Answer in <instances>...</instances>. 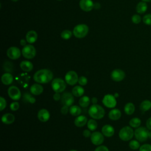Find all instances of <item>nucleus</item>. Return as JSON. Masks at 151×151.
<instances>
[{
  "instance_id": "f257e3e1",
  "label": "nucleus",
  "mask_w": 151,
  "mask_h": 151,
  "mask_svg": "<svg viewBox=\"0 0 151 151\" xmlns=\"http://www.w3.org/2000/svg\"><path fill=\"white\" fill-rule=\"evenodd\" d=\"M53 74L52 71L48 69H41L37 72L34 75L33 78L34 81L38 83L45 84L52 80Z\"/></svg>"
},
{
  "instance_id": "f03ea898",
  "label": "nucleus",
  "mask_w": 151,
  "mask_h": 151,
  "mask_svg": "<svg viewBox=\"0 0 151 151\" xmlns=\"http://www.w3.org/2000/svg\"><path fill=\"white\" fill-rule=\"evenodd\" d=\"M88 114L94 119H101L105 114L104 109L99 104H93L88 109Z\"/></svg>"
},
{
  "instance_id": "7ed1b4c3",
  "label": "nucleus",
  "mask_w": 151,
  "mask_h": 151,
  "mask_svg": "<svg viewBox=\"0 0 151 151\" xmlns=\"http://www.w3.org/2000/svg\"><path fill=\"white\" fill-rule=\"evenodd\" d=\"M134 132L130 126H124L122 128L119 133L120 139L123 141H129L134 136Z\"/></svg>"
},
{
  "instance_id": "20e7f679",
  "label": "nucleus",
  "mask_w": 151,
  "mask_h": 151,
  "mask_svg": "<svg viewBox=\"0 0 151 151\" xmlns=\"http://www.w3.org/2000/svg\"><path fill=\"white\" fill-rule=\"evenodd\" d=\"M149 130H148L147 127L140 126L136 128V129L134 130V136L136 140L140 142H143L146 141L149 138Z\"/></svg>"
},
{
  "instance_id": "39448f33",
  "label": "nucleus",
  "mask_w": 151,
  "mask_h": 151,
  "mask_svg": "<svg viewBox=\"0 0 151 151\" xmlns=\"http://www.w3.org/2000/svg\"><path fill=\"white\" fill-rule=\"evenodd\" d=\"M88 32V27L86 24H78L73 29L74 35L78 38H84Z\"/></svg>"
},
{
  "instance_id": "423d86ee",
  "label": "nucleus",
  "mask_w": 151,
  "mask_h": 151,
  "mask_svg": "<svg viewBox=\"0 0 151 151\" xmlns=\"http://www.w3.org/2000/svg\"><path fill=\"white\" fill-rule=\"evenodd\" d=\"M51 87L55 93H61L66 88V82L60 78H56L52 80Z\"/></svg>"
},
{
  "instance_id": "0eeeda50",
  "label": "nucleus",
  "mask_w": 151,
  "mask_h": 151,
  "mask_svg": "<svg viewBox=\"0 0 151 151\" xmlns=\"http://www.w3.org/2000/svg\"><path fill=\"white\" fill-rule=\"evenodd\" d=\"M22 54L25 58L32 59L36 55V50L35 47L31 44L26 45L22 50Z\"/></svg>"
},
{
  "instance_id": "6e6552de",
  "label": "nucleus",
  "mask_w": 151,
  "mask_h": 151,
  "mask_svg": "<svg viewBox=\"0 0 151 151\" xmlns=\"http://www.w3.org/2000/svg\"><path fill=\"white\" fill-rule=\"evenodd\" d=\"M78 75L74 71H69L65 76V81L69 85L73 86L76 84L78 82Z\"/></svg>"
},
{
  "instance_id": "1a4fd4ad",
  "label": "nucleus",
  "mask_w": 151,
  "mask_h": 151,
  "mask_svg": "<svg viewBox=\"0 0 151 151\" xmlns=\"http://www.w3.org/2000/svg\"><path fill=\"white\" fill-rule=\"evenodd\" d=\"M61 101L63 106H71L74 102L73 94L69 92H65L61 95Z\"/></svg>"
},
{
  "instance_id": "9d476101",
  "label": "nucleus",
  "mask_w": 151,
  "mask_h": 151,
  "mask_svg": "<svg viewBox=\"0 0 151 151\" xmlns=\"http://www.w3.org/2000/svg\"><path fill=\"white\" fill-rule=\"evenodd\" d=\"M103 104L107 107L113 108L116 106L117 101L114 95L106 94L104 96L103 100Z\"/></svg>"
},
{
  "instance_id": "9b49d317",
  "label": "nucleus",
  "mask_w": 151,
  "mask_h": 151,
  "mask_svg": "<svg viewBox=\"0 0 151 151\" xmlns=\"http://www.w3.org/2000/svg\"><path fill=\"white\" fill-rule=\"evenodd\" d=\"M8 94L13 100H18L21 97V93L18 87L15 86H11L8 89Z\"/></svg>"
},
{
  "instance_id": "f8f14e48",
  "label": "nucleus",
  "mask_w": 151,
  "mask_h": 151,
  "mask_svg": "<svg viewBox=\"0 0 151 151\" xmlns=\"http://www.w3.org/2000/svg\"><path fill=\"white\" fill-rule=\"evenodd\" d=\"M90 139L92 143L97 146H99L102 144L104 140L103 133H101L99 132H94L91 133Z\"/></svg>"
},
{
  "instance_id": "ddd939ff",
  "label": "nucleus",
  "mask_w": 151,
  "mask_h": 151,
  "mask_svg": "<svg viewBox=\"0 0 151 151\" xmlns=\"http://www.w3.org/2000/svg\"><path fill=\"white\" fill-rule=\"evenodd\" d=\"M126 74L121 69H114L111 73V78L114 81H121L125 78Z\"/></svg>"
},
{
  "instance_id": "4468645a",
  "label": "nucleus",
  "mask_w": 151,
  "mask_h": 151,
  "mask_svg": "<svg viewBox=\"0 0 151 151\" xmlns=\"http://www.w3.org/2000/svg\"><path fill=\"white\" fill-rule=\"evenodd\" d=\"M6 54L10 59L17 60L21 56V51L18 47H11L8 49Z\"/></svg>"
},
{
  "instance_id": "2eb2a0df",
  "label": "nucleus",
  "mask_w": 151,
  "mask_h": 151,
  "mask_svg": "<svg viewBox=\"0 0 151 151\" xmlns=\"http://www.w3.org/2000/svg\"><path fill=\"white\" fill-rule=\"evenodd\" d=\"M79 5L80 8L86 12L91 11L94 7V4L91 0H80Z\"/></svg>"
},
{
  "instance_id": "dca6fc26",
  "label": "nucleus",
  "mask_w": 151,
  "mask_h": 151,
  "mask_svg": "<svg viewBox=\"0 0 151 151\" xmlns=\"http://www.w3.org/2000/svg\"><path fill=\"white\" fill-rule=\"evenodd\" d=\"M50 114L49 111L45 109H42L40 110L37 114L38 119H39L40 121L42 122H47L50 119Z\"/></svg>"
},
{
  "instance_id": "f3484780",
  "label": "nucleus",
  "mask_w": 151,
  "mask_h": 151,
  "mask_svg": "<svg viewBox=\"0 0 151 151\" xmlns=\"http://www.w3.org/2000/svg\"><path fill=\"white\" fill-rule=\"evenodd\" d=\"M102 133L106 137H111L113 136L114 133V129L113 126L110 124H106L102 127Z\"/></svg>"
},
{
  "instance_id": "a211bd4d",
  "label": "nucleus",
  "mask_w": 151,
  "mask_h": 151,
  "mask_svg": "<svg viewBox=\"0 0 151 151\" xmlns=\"http://www.w3.org/2000/svg\"><path fill=\"white\" fill-rule=\"evenodd\" d=\"M38 38V34L36 31L34 30H31L28 31L26 34V41L29 43L32 44L34 43Z\"/></svg>"
},
{
  "instance_id": "6ab92c4d",
  "label": "nucleus",
  "mask_w": 151,
  "mask_h": 151,
  "mask_svg": "<svg viewBox=\"0 0 151 151\" xmlns=\"http://www.w3.org/2000/svg\"><path fill=\"white\" fill-rule=\"evenodd\" d=\"M43 87L38 83L32 84L30 87V92L34 95H40L43 92Z\"/></svg>"
},
{
  "instance_id": "aec40b11",
  "label": "nucleus",
  "mask_w": 151,
  "mask_h": 151,
  "mask_svg": "<svg viewBox=\"0 0 151 151\" xmlns=\"http://www.w3.org/2000/svg\"><path fill=\"white\" fill-rule=\"evenodd\" d=\"M87 118L84 115L78 116L74 120V124L77 127H83L87 123Z\"/></svg>"
},
{
  "instance_id": "412c9836",
  "label": "nucleus",
  "mask_w": 151,
  "mask_h": 151,
  "mask_svg": "<svg viewBox=\"0 0 151 151\" xmlns=\"http://www.w3.org/2000/svg\"><path fill=\"white\" fill-rule=\"evenodd\" d=\"M122 116V113L120 110L117 109H114L111 110L109 113V117L112 120H117L120 118Z\"/></svg>"
},
{
  "instance_id": "4be33fe9",
  "label": "nucleus",
  "mask_w": 151,
  "mask_h": 151,
  "mask_svg": "<svg viewBox=\"0 0 151 151\" xmlns=\"http://www.w3.org/2000/svg\"><path fill=\"white\" fill-rule=\"evenodd\" d=\"M14 78L12 75L9 73H4L1 77L2 83L5 85H9L13 82Z\"/></svg>"
},
{
  "instance_id": "5701e85b",
  "label": "nucleus",
  "mask_w": 151,
  "mask_h": 151,
  "mask_svg": "<svg viewBox=\"0 0 151 151\" xmlns=\"http://www.w3.org/2000/svg\"><path fill=\"white\" fill-rule=\"evenodd\" d=\"M1 120L3 123L9 124L15 121V116L11 113H6L2 116Z\"/></svg>"
},
{
  "instance_id": "b1692460",
  "label": "nucleus",
  "mask_w": 151,
  "mask_h": 151,
  "mask_svg": "<svg viewBox=\"0 0 151 151\" xmlns=\"http://www.w3.org/2000/svg\"><path fill=\"white\" fill-rule=\"evenodd\" d=\"M21 68L25 72H29L33 69V64L29 61H22L20 63Z\"/></svg>"
},
{
  "instance_id": "393cba45",
  "label": "nucleus",
  "mask_w": 151,
  "mask_h": 151,
  "mask_svg": "<svg viewBox=\"0 0 151 151\" xmlns=\"http://www.w3.org/2000/svg\"><path fill=\"white\" fill-rule=\"evenodd\" d=\"M147 9V5L146 2L141 1L139 2L136 7V12L139 14H144Z\"/></svg>"
},
{
  "instance_id": "a878e982",
  "label": "nucleus",
  "mask_w": 151,
  "mask_h": 151,
  "mask_svg": "<svg viewBox=\"0 0 151 151\" xmlns=\"http://www.w3.org/2000/svg\"><path fill=\"white\" fill-rule=\"evenodd\" d=\"M151 109V101L149 100H145L142 101L140 104V109L143 112H146Z\"/></svg>"
},
{
  "instance_id": "bb28decb",
  "label": "nucleus",
  "mask_w": 151,
  "mask_h": 151,
  "mask_svg": "<svg viewBox=\"0 0 151 151\" xmlns=\"http://www.w3.org/2000/svg\"><path fill=\"white\" fill-rule=\"evenodd\" d=\"M84 93V89L80 86H76L72 89V94L76 97H81Z\"/></svg>"
},
{
  "instance_id": "cd10ccee",
  "label": "nucleus",
  "mask_w": 151,
  "mask_h": 151,
  "mask_svg": "<svg viewBox=\"0 0 151 151\" xmlns=\"http://www.w3.org/2000/svg\"><path fill=\"white\" fill-rule=\"evenodd\" d=\"M124 111L127 115L132 114L135 111V106L134 104L131 102L126 103L124 107Z\"/></svg>"
},
{
  "instance_id": "c85d7f7f",
  "label": "nucleus",
  "mask_w": 151,
  "mask_h": 151,
  "mask_svg": "<svg viewBox=\"0 0 151 151\" xmlns=\"http://www.w3.org/2000/svg\"><path fill=\"white\" fill-rule=\"evenodd\" d=\"M69 112L72 116H78L80 114L81 109L79 106L77 105H73L69 107Z\"/></svg>"
},
{
  "instance_id": "c756f323",
  "label": "nucleus",
  "mask_w": 151,
  "mask_h": 151,
  "mask_svg": "<svg viewBox=\"0 0 151 151\" xmlns=\"http://www.w3.org/2000/svg\"><path fill=\"white\" fill-rule=\"evenodd\" d=\"M90 99L87 96H84L80 97V99L78 100V104L82 107H87L90 104Z\"/></svg>"
},
{
  "instance_id": "7c9ffc66",
  "label": "nucleus",
  "mask_w": 151,
  "mask_h": 151,
  "mask_svg": "<svg viewBox=\"0 0 151 151\" xmlns=\"http://www.w3.org/2000/svg\"><path fill=\"white\" fill-rule=\"evenodd\" d=\"M141 120L138 117H133L129 121V125L133 128H137L140 127L141 124Z\"/></svg>"
},
{
  "instance_id": "2f4dec72",
  "label": "nucleus",
  "mask_w": 151,
  "mask_h": 151,
  "mask_svg": "<svg viewBox=\"0 0 151 151\" xmlns=\"http://www.w3.org/2000/svg\"><path fill=\"white\" fill-rule=\"evenodd\" d=\"M22 100L24 102H28V103H34L36 101L34 97H32L30 94H29L28 93H25L23 94Z\"/></svg>"
},
{
  "instance_id": "473e14b6",
  "label": "nucleus",
  "mask_w": 151,
  "mask_h": 151,
  "mask_svg": "<svg viewBox=\"0 0 151 151\" xmlns=\"http://www.w3.org/2000/svg\"><path fill=\"white\" fill-rule=\"evenodd\" d=\"M87 124L88 129L91 131L95 130L97 127V123L94 119H90L88 120Z\"/></svg>"
},
{
  "instance_id": "72a5a7b5",
  "label": "nucleus",
  "mask_w": 151,
  "mask_h": 151,
  "mask_svg": "<svg viewBox=\"0 0 151 151\" xmlns=\"http://www.w3.org/2000/svg\"><path fill=\"white\" fill-rule=\"evenodd\" d=\"M140 142L137 140H132L130 141L129 143V147L132 150H137L139 149L140 145Z\"/></svg>"
},
{
  "instance_id": "f704fd0d",
  "label": "nucleus",
  "mask_w": 151,
  "mask_h": 151,
  "mask_svg": "<svg viewBox=\"0 0 151 151\" xmlns=\"http://www.w3.org/2000/svg\"><path fill=\"white\" fill-rule=\"evenodd\" d=\"M72 36V32L68 29H65L61 33V37L64 40H68Z\"/></svg>"
},
{
  "instance_id": "c9c22d12",
  "label": "nucleus",
  "mask_w": 151,
  "mask_h": 151,
  "mask_svg": "<svg viewBox=\"0 0 151 151\" xmlns=\"http://www.w3.org/2000/svg\"><path fill=\"white\" fill-rule=\"evenodd\" d=\"M143 23L147 25H151V14H147L143 16L142 18Z\"/></svg>"
},
{
  "instance_id": "e433bc0d",
  "label": "nucleus",
  "mask_w": 151,
  "mask_h": 151,
  "mask_svg": "<svg viewBox=\"0 0 151 151\" xmlns=\"http://www.w3.org/2000/svg\"><path fill=\"white\" fill-rule=\"evenodd\" d=\"M141 17L138 14H134L132 17V21L135 24H139L141 22Z\"/></svg>"
},
{
  "instance_id": "4c0bfd02",
  "label": "nucleus",
  "mask_w": 151,
  "mask_h": 151,
  "mask_svg": "<svg viewBox=\"0 0 151 151\" xmlns=\"http://www.w3.org/2000/svg\"><path fill=\"white\" fill-rule=\"evenodd\" d=\"M139 151H151V145L150 144H143L139 147Z\"/></svg>"
},
{
  "instance_id": "58836bf2",
  "label": "nucleus",
  "mask_w": 151,
  "mask_h": 151,
  "mask_svg": "<svg viewBox=\"0 0 151 151\" xmlns=\"http://www.w3.org/2000/svg\"><path fill=\"white\" fill-rule=\"evenodd\" d=\"M87 79L84 76H81L78 78V83L80 86H85L87 83Z\"/></svg>"
},
{
  "instance_id": "ea45409f",
  "label": "nucleus",
  "mask_w": 151,
  "mask_h": 151,
  "mask_svg": "<svg viewBox=\"0 0 151 151\" xmlns=\"http://www.w3.org/2000/svg\"><path fill=\"white\" fill-rule=\"evenodd\" d=\"M19 107V104L17 101H14L10 104V109L12 111H17Z\"/></svg>"
},
{
  "instance_id": "a19ab883",
  "label": "nucleus",
  "mask_w": 151,
  "mask_h": 151,
  "mask_svg": "<svg viewBox=\"0 0 151 151\" xmlns=\"http://www.w3.org/2000/svg\"><path fill=\"white\" fill-rule=\"evenodd\" d=\"M6 106V101L3 97H0V110L2 111Z\"/></svg>"
},
{
  "instance_id": "79ce46f5",
  "label": "nucleus",
  "mask_w": 151,
  "mask_h": 151,
  "mask_svg": "<svg viewBox=\"0 0 151 151\" xmlns=\"http://www.w3.org/2000/svg\"><path fill=\"white\" fill-rule=\"evenodd\" d=\"M94 151H109V149L105 146H103V145H101V146H98Z\"/></svg>"
},
{
  "instance_id": "37998d69",
  "label": "nucleus",
  "mask_w": 151,
  "mask_h": 151,
  "mask_svg": "<svg viewBox=\"0 0 151 151\" xmlns=\"http://www.w3.org/2000/svg\"><path fill=\"white\" fill-rule=\"evenodd\" d=\"M69 111V107L67 106H63L61 109V112L63 114L65 115L67 114V113Z\"/></svg>"
},
{
  "instance_id": "c03bdc74",
  "label": "nucleus",
  "mask_w": 151,
  "mask_h": 151,
  "mask_svg": "<svg viewBox=\"0 0 151 151\" xmlns=\"http://www.w3.org/2000/svg\"><path fill=\"white\" fill-rule=\"evenodd\" d=\"M83 134L84 137H88L90 136H91V133L90 132V130L89 129H85L83 132Z\"/></svg>"
},
{
  "instance_id": "a18cd8bd",
  "label": "nucleus",
  "mask_w": 151,
  "mask_h": 151,
  "mask_svg": "<svg viewBox=\"0 0 151 151\" xmlns=\"http://www.w3.org/2000/svg\"><path fill=\"white\" fill-rule=\"evenodd\" d=\"M61 96L60 94V93H55V94L53 95V99L55 101H58L61 99Z\"/></svg>"
},
{
  "instance_id": "49530a36",
  "label": "nucleus",
  "mask_w": 151,
  "mask_h": 151,
  "mask_svg": "<svg viewBox=\"0 0 151 151\" xmlns=\"http://www.w3.org/2000/svg\"><path fill=\"white\" fill-rule=\"evenodd\" d=\"M146 125L147 129L149 130H151V117L147 119L146 122Z\"/></svg>"
},
{
  "instance_id": "de8ad7c7",
  "label": "nucleus",
  "mask_w": 151,
  "mask_h": 151,
  "mask_svg": "<svg viewBox=\"0 0 151 151\" xmlns=\"http://www.w3.org/2000/svg\"><path fill=\"white\" fill-rule=\"evenodd\" d=\"M91 103L93 104H96L97 103V101H98V100H97V97H93L92 99H91Z\"/></svg>"
},
{
  "instance_id": "09e8293b",
  "label": "nucleus",
  "mask_w": 151,
  "mask_h": 151,
  "mask_svg": "<svg viewBox=\"0 0 151 151\" xmlns=\"http://www.w3.org/2000/svg\"><path fill=\"white\" fill-rule=\"evenodd\" d=\"M27 41H25V40L24 39H22L21 41H20V44L22 45V46H25L26 45V43H27Z\"/></svg>"
},
{
  "instance_id": "8fccbe9b",
  "label": "nucleus",
  "mask_w": 151,
  "mask_h": 151,
  "mask_svg": "<svg viewBox=\"0 0 151 151\" xmlns=\"http://www.w3.org/2000/svg\"><path fill=\"white\" fill-rule=\"evenodd\" d=\"M148 136H149V138L150 139H151V130H149V131Z\"/></svg>"
},
{
  "instance_id": "3c124183",
  "label": "nucleus",
  "mask_w": 151,
  "mask_h": 151,
  "mask_svg": "<svg viewBox=\"0 0 151 151\" xmlns=\"http://www.w3.org/2000/svg\"><path fill=\"white\" fill-rule=\"evenodd\" d=\"M142 1H144V2H150L151 0H142Z\"/></svg>"
},
{
  "instance_id": "603ef678",
  "label": "nucleus",
  "mask_w": 151,
  "mask_h": 151,
  "mask_svg": "<svg viewBox=\"0 0 151 151\" xmlns=\"http://www.w3.org/2000/svg\"><path fill=\"white\" fill-rule=\"evenodd\" d=\"M114 97H118V96H119V94H118L117 93H115V94H114Z\"/></svg>"
},
{
  "instance_id": "864d4df0",
  "label": "nucleus",
  "mask_w": 151,
  "mask_h": 151,
  "mask_svg": "<svg viewBox=\"0 0 151 151\" xmlns=\"http://www.w3.org/2000/svg\"><path fill=\"white\" fill-rule=\"evenodd\" d=\"M12 1H13V2H17V1H18V0H11Z\"/></svg>"
},
{
  "instance_id": "5fc2aeb1",
  "label": "nucleus",
  "mask_w": 151,
  "mask_h": 151,
  "mask_svg": "<svg viewBox=\"0 0 151 151\" xmlns=\"http://www.w3.org/2000/svg\"><path fill=\"white\" fill-rule=\"evenodd\" d=\"M70 151H77V150H71Z\"/></svg>"
},
{
  "instance_id": "6e6d98bb",
  "label": "nucleus",
  "mask_w": 151,
  "mask_h": 151,
  "mask_svg": "<svg viewBox=\"0 0 151 151\" xmlns=\"http://www.w3.org/2000/svg\"><path fill=\"white\" fill-rule=\"evenodd\" d=\"M58 1H61V0H58Z\"/></svg>"
}]
</instances>
